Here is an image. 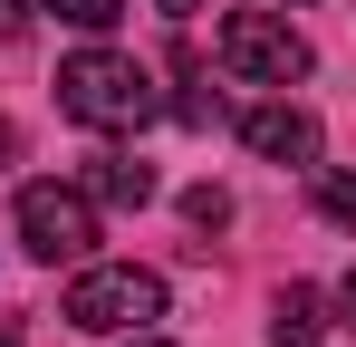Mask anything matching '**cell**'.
<instances>
[{
  "mask_svg": "<svg viewBox=\"0 0 356 347\" xmlns=\"http://www.w3.org/2000/svg\"><path fill=\"white\" fill-rule=\"evenodd\" d=\"M318 213L337 231H356V174H318Z\"/></svg>",
  "mask_w": 356,
  "mask_h": 347,
  "instance_id": "9c48e42d",
  "label": "cell"
},
{
  "mask_svg": "<svg viewBox=\"0 0 356 347\" xmlns=\"http://www.w3.org/2000/svg\"><path fill=\"white\" fill-rule=\"evenodd\" d=\"M183 222H193V231H222V222H232V193H222V183H193V193H183Z\"/></svg>",
  "mask_w": 356,
  "mask_h": 347,
  "instance_id": "ba28073f",
  "label": "cell"
},
{
  "mask_svg": "<svg viewBox=\"0 0 356 347\" xmlns=\"http://www.w3.org/2000/svg\"><path fill=\"white\" fill-rule=\"evenodd\" d=\"M67 318H77V328H97V338H135V328H154V318H164V280H154V270H135V261L77 270V280H67Z\"/></svg>",
  "mask_w": 356,
  "mask_h": 347,
  "instance_id": "7a4b0ae2",
  "label": "cell"
},
{
  "mask_svg": "<svg viewBox=\"0 0 356 347\" xmlns=\"http://www.w3.org/2000/svg\"><path fill=\"white\" fill-rule=\"evenodd\" d=\"M270 338L280 347H318V289H280V309H270Z\"/></svg>",
  "mask_w": 356,
  "mask_h": 347,
  "instance_id": "52a82bcc",
  "label": "cell"
},
{
  "mask_svg": "<svg viewBox=\"0 0 356 347\" xmlns=\"http://www.w3.org/2000/svg\"><path fill=\"white\" fill-rule=\"evenodd\" d=\"M222 68L241 87H298L308 77V39H298L280 10H232L222 20Z\"/></svg>",
  "mask_w": 356,
  "mask_h": 347,
  "instance_id": "3957f363",
  "label": "cell"
},
{
  "mask_svg": "<svg viewBox=\"0 0 356 347\" xmlns=\"http://www.w3.org/2000/svg\"><path fill=\"white\" fill-rule=\"evenodd\" d=\"M0 347H19V338H0Z\"/></svg>",
  "mask_w": 356,
  "mask_h": 347,
  "instance_id": "9a60e30c",
  "label": "cell"
},
{
  "mask_svg": "<svg viewBox=\"0 0 356 347\" xmlns=\"http://www.w3.org/2000/svg\"><path fill=\"white\" fill-rule=\"evenodd\" d=\"M58 107L77 125H97V135H135V125H154V68H135L125 49H77L58 68Z\"/></svg>",
  "mask_w": 356,
  "mask_h": 347,
  "instance_id": "6da1fadb",
  "label": "cell"
},
{
  "mask_svg": "<svg viewBox=\"0 0 356 347\" xmlns=\"http://www.w3.org/2000/svg\"><path fill=\"white\" fill-rule=\"evenodd\" d=\"M87 203H116V213L154 203V164H135V155H97V164H87Z\"/></svg>",
  "mask_w": 356,
  "mask_h": 347,
  "instance_id": "8992f818",
  "label": "cell"
},
{
  "mask_svg": "<svg viewBox=\"0 0 356 347\" xmlns=\"http://www.w3.org/2000/svg\"><path fill=\"white\" fill-rule=\"evenodd\" d=\"M241 145H250L260 164H318V116L289 107V97H270V107L241 116Z\"/></svg>",
  "mask_w": 356,
  "mask_h": 347,
  "instance_id": "5b68a950",
  "label": "cell"
},
{
  "mask_svg": "<svg viewBox=\"0 0 356 347\" xmlns=\"http://www.w3.org/2000/svg\"><path fill=\"white\" fill-rule=\"evenodd\" d=\"M154 10H164V20H193V10H202V0H154Z\"/></svg>",
  "mask_w": 356,
  "mask_h": 347,
  "instance_id": "8fae6325",
  "label": "cell"
},
{
  "mask_svg": "<svg viewBox=\"0 0 356 347\" xmlns=\"http://www.w3.org/2000/svg\"><path fill=\"white\" fill-rule=\"evenodd\" d=\"M39 10H58V20H77V29H116L125 0H39Z\"/></svg>",
  "mask_w": 356,
  "mask_h": 347,
  "instance_id": "30bf717a",
  "label": "cell"
},
{
  "mask_svg": "<svg viewBox=\"0 0 356 347\" xmlns=\"http://www.w3.org/2000/svg\"><path fill=\"white\" fill-rule=\"evenodd\" d=\"M0 155H19V125H10V116H0Z\"/></svg>",
  "mask_w": 356,
  "mask_h": 347,
  "instance_id": "7c38bea8",
  "label": "cell"
},
{
  "mask_svg": "<svg viewBox=\"0 0 356 347\" xmlns=\"http://www.w3.org/2000/svg\"><path fill=\"white\" fill-rule=\"evenodd\" d=\"M337 299H347V318H356V270H347V289H337Z\"/></svg>",
  "mask_w": 356,
  "mask_h": 347,
  "instance_id": "4fadbf2b",
  "label": "cell"
},
{
  "mask_svg": "<svg viewBox=\"0 0 356 347\" xmlns=\"http://www.w3.org/2000/svg\"><path fill=\"white\" fill-rule=\"evenodd\" d=\"M125 347H174V338H125Z\"/></svg>",
  "mask_w": 356,
  "mask_h": 347,
  "instance_id": "5bb4252c",
  "label": "cell"
},
{
  "mask_svg": "<svg viewBox=\"0 0 356 347\" xmlns=\"http://www.w3.org/2000/svg\"><path fill=\"white\" fill-rule=\"evenodd\" d=\"M19 241H29L39 261H87V251H97L87 183H19Z\"/></svg>",
  "mask_w": 356,
  "mask_h": 347,
  "instance_id": "277c9868",
  "label": "cell"
}]
</instances>
